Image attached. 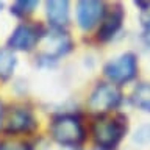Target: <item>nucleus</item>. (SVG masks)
Instances as JSON below:
<instances>
[{"label": "nucleus", "instance_id": "f257e3e1", "mask_svg": "<svg viewBox=\"0 0 150 150\" xmlns=\"http://www.w3.org/2000/svg\"><path fill=\"white\" fill-rule=\"evenodd\" d=\"M52 136L55 141L64 145H77L83 141L84 131L81 124L74 116H61L52 125Z\"/></svg>", "mask_w": 150, "mask_h": 150}, {"label": "nucleus", "instance_id": "f03ea898", "mask_svg": "<svg viewBox=\"0 0 150 150\" xmlns=\"http://www.w3.org/2000/svg\"><path fill=\"white\" fill-rule=\"evenodd\" d=\"M125 125L112 117H105L94 124V139L103 149L116 147L124 134Z\"/></svg>", "mask_w": 150, "mask_h": 150}, {"label": "nucleus", "instance_id": "7ed1b4c3", "mask_svg": "<svg viewBox=\"0 0 150 150\" xmlns=\"http://www.w3.org/2000/svg\"><path fill=\"white\" fill-rule=\"evenodd\" d=\"M120 102V91L114 84H98L96 91L91 94L88 106L92 112L103 114L119 105Z\"/></svg>", "mask_w": 150, "mask_h": 150}, {"label": "nucleus", "instance_id": "20e7f679", "mask_svg": "<svg viewBox=\"0 0 150 150\" xmlns=\"http://www.w3.org/2000/svg\"><path fill=\"white\" fill-rule=\"evenodd\" d=\"M72 47L70 38L61 30H53L41 39L39 53L45 58H58V56L67 53Z\"/></svg>", "mask_w": 150, "mask_h": 150}, {"label": "nucleus", "instance_id": "39448f33", "mask_svg": "<svg viewBox=\"0 0 150 150\" xmlns=\"http://www.w3.org/2000/svg\"><path fill=\"white\" fill-rule=\"evenodd\" d=\"M138 66H136V58L131 53H125L119 56L117 59L106 64L105 74L108 78H111L114 83H125L134 78Z\"/></svg>", "mask_w": 150, "mask_h": 150}, {"label": "nucleus", "instance_id": "423d86ee", "mask_svg": "<svg viewBox=\"0 0 150 150\" xmlns=\"http://www.w3.org/2000/svg\"><path fill=\"white\" fill-rule=\"evenodd\" d=\"M103 3L100 2H80L77 8V19L83 30H89L102 19Z\"/></svg>", "mask_w": 150, "mask_h": 150}, {"label": "nucleus", "instance_id": "0eeeda50", "mask_svg": "<svg viewBox=\"0 0 150 150\" xmlns=\"http://www.w3.org/2000/svg\"><path fill=\"white\" fill-rule=\"evenodd\" d=\"M38 42V31L30 25L17 27L9 38V47L17 50H30Z\"/></svg>", "mask_w": 150, "mask_h": 150}, {"label": "nucleus", "instance_id": "6e6552de", "mask_svg": "<svg viewBox=\"0 0 150 150\" xmlns=\"http://www.w3.org/2000/svg\"><path fill=\"white\" fill-rule=\"evenodd\" d=\"M35 127V120H33L31 114L27 110H14L9 112L8 116V124L6 128L8 131L13 133H19V131H28Z\"/></svg>", "mask_w": 150, "mask_h": 150}, {"label": "nucleus", "instance_id": "1a4fd4ad", "mask_svg": "<svg viewBox=\"0 0 150 150\" xmlns=\"http://www.w3.org/2000/svg\"><path fill=\"white\" fill-rule=\"evenodd\" d=\"M47 16L55 27H63L69 21V3L66 0L47 2Z\"/></svg>", "mask_w": 150, "mask_h": 150}, {"label": "nucleus", "instance_id": "9d476101", "mask_svg": "<svg viewBox=\"0 0 150 150\" xmlns=\"http://www.w3.org/2000/svg\"><path fill=\"white\" fill-rule=\"evenodd\" d=\"M120 22H122V11L117 8V11L111 13L110 16L106 17V21L102 23V28H100V31H98V38H100L102 41L110 39V38L117 31V28L120 27Z\"/></svg>", "mask_w": 150, "mask_h": 150}, {"label": "nucleus", "instance_id": "9b49d317", "mask_svg": "<svg viewBox=\"0 0 150 150\" xmlns=\"http://www.w3.org/2000/svg\"><path fill=\"white\" fill-rule=\"evenodd\" d=\"M16 67V56L13 50L0 49V78H8Z\"/></svg>", "mask_w": 150, "mask_h": 150}, {"label": "nucleus", "instance_id": "f8f14e48", "mask_svg": "<svg viewBox=\"0 0 150 150\" xmlns=\"http://www.w3.org/2000/svg\"><path fill=\"white\" fill-rule=\"evenodd\" d=\"M131 100L138 108L150 112V84H141L136 88Z\"/></svg>", "mask_w": 150, "mask_h": 150}, {"label": "nucleus", "instance_id": "ddd939ff", "mask_svg": "<svg viewBox=\"0 0 150 150\" xmlns=\"http://www.w3.org/2000/svg\"><path fill=\"white\" fill-rule=\"evenodd\" d=\"M36 5H38V2H31V0H27V2H17V3H14V6H13V13L22 16V14L31 13L33 9L36 8Z\"/></svg>", "mask_w": 150, "mask_h": 150}, {"label": "nucleus", "instance_id": "4468645a", "mask_svg": "<svg viewBox=\"0 0 150 150\" xmlns=\"http://www.w3.org/2000/svg\"><path fill=\"white\" fill-rule=\"evenodd\" d=\"M0 150H31L27 144L21 142H6L3 145H0Z\"/></svg>", "mask_w": 150, "mask_h": 150}, {"label": "nucleus", "instance_id": "2eb2a0df", "mask_svg": "<svg viewBox=\"0 0 150 150\" xmlns=\"http://www.w3.org/2000/svg\"><path fill=\"white\" fill-rule=\"evenodd\" d=\"M144 39L145 42L150 45V21L147 22V27H145V31H144Z\"/></svg>", "mask_w": 150, "mask_h": 150}, {"label": "nucleus", "instance_id": "dca6fc26", "mask_svg": "<svg viewBox=\"0 0 150 150\" xmlns=\"http://www.w3.org/2000/svg\"><path fill=\"white\" fill-rule=\"evenodd\" d=\"M2 119H3V110H2V105H0V125H2Z\"/></svg>", "mask_w": 150, "mask_h": 150}]
</instances>
